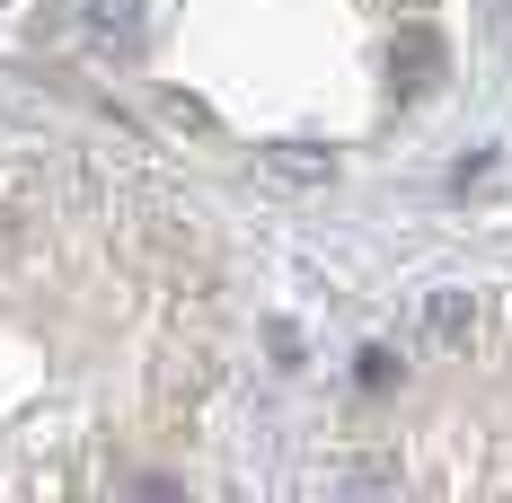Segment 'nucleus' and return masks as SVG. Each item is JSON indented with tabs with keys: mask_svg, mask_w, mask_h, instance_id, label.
<instances>
[{
	"mask_svg": "<svg viewBox=\"0 0 512 503\" xmlns=\"http://www.w3.org/2000/svg\"><path fill=\"white\" fill-rule=\"evenodd\" d=\"M80 36L98 62H133L142 36H151V18H142V0H89V18H80Z\"/></svg>",
	"mask_w": 512,
	"mask_h": 503,
	"instance_id": "f257e3e1",
	"label": "nucleus"
}]
</instances>
